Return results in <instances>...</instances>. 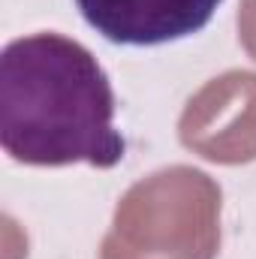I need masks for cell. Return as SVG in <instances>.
Returning <instances> with one entry per match:
<instances>
[{
    "mask_svg": "<svg viewBox=\"0 0 256 259\" xmlns=\"http://www.w3.org/2000/svg\"><path fill=\"white\" fill-rule=\"evenodd\" d=\"M181 142L214 163L256 157V75L226 72L208 81L181 115Z\"/></svg>",
    "mask_w": 256,
    "mask_h": 259,
    "instance_id": "3957f363",
    "label": "cell"
},
{
    "mask_svg": "<svg viewBox=\"0 0 256 259\" xmlns=\"http://www.w3.org/2000/svg\"><path fill=\"white\" fill-rule=\"evenodd\" d=\"M0 142L12 160L27 166L112 169L124 160L112 81L81 42L33 33L3 49Z\"/></svg>",
    "mask_w": 256,
    "mask_h": 259,
    "instance_id": "6da1fadb",
    "label": "cell"
},
{
    "mask_svg": "<svg viewBox=\"0 0 256 259\" xmlns=\"http://www.w3.org/2000/svg\"><path fill=\"white\" fill-rule=\"evenodd\" d=\"M84 21L118 46H163L202 30L223 0H75Z\"/></svg>",
    "mask_w": 256,
    "mask_h": 259,
    "instance_id": "277c9868",
    "label": "cell"
},
{
    "mask_svg": "<svg viewBox=\"0 0 256 259\" xmlns=\"http://www.w3.org/2000/svg\"><path fill=\"white\" fill-rule=\"evenodd\" d=\"M238 27H241V42L256 58V0H244L238 12Z\"/></svg>",
    "mask_w": 256,
    "mask_h": 259,
    "instance_id": "5b68a950",
    "label": "cell"
},
{
    "mask_svg": "<svg viewBox=\"0 0 256 259\" xmlns=\"http://www.w3.org/2000/svg\"><path fill=\"white\" fill-rule=\"evenodd\" d=\"M220 190L187 166L163 169L130 190L103 241V259H214Z\"/></svg>",
    "mask_w": 256,
    "mask_h": 259,
    "instance_id": "7a4b0ae2",
    "label": "cell"
}]
</instances>
